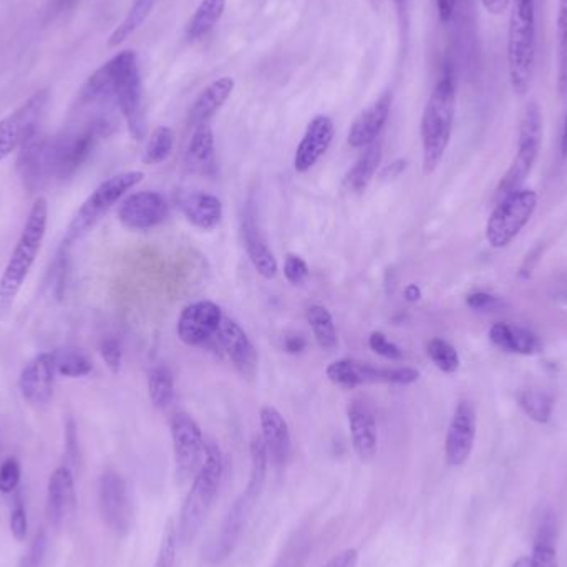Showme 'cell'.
Listing matches in <instances>:
<instances>
[{
	"label": "cell",
	"mask_w": 567,
	"mask_h": 567,
	"mask_svg": "<svg viewBox=\"0 0 567 567\" xmlns=\"http://www.w3.org/2000/svg\"><path fill=\"white\" fill-rule=\"evenodd\" d=\"M359 549L347 548L333 556L322 567H357L359 566Z\"/></svg>",
	"instance_id": "obj_50"
},
{
	"label": "cell",
	"mask_w": 567,
	"mask_h": 567,
	"mask_svg": "<svg viewBox=\"0 0 567 567\" xmlns=\"http://www.w3.org/2000/svg\"><path fill=\"white\" fill-rule=\"evenodd\" d=\"M47 221H49V205L45 198H39L27 216L22 235L0 278V319H7V316L12 312L17 296L42 248Z\"/></svg>",
	"instance_id": "obj_2"
},
{
	"label": "cell",
	"mask_w": 567,
	"mask_h": 567,
	"mask_svg": "<svg viewBox=\"0 0 567 567\" xmlns=\"http://www.w3.org/2000/svg\"><path fill=\"white\" fill-rule=\"evenodd\" d=\"M382 163V143L375 142L367 146L365 152L357 159L355 165L347 173L346 183L349 189L362 193L372 182Z\"/></svg>",
	"instance_id": "obj_31"
},
{
	"label": "cell",
	"mask_w": 567,
	"mask_h": 567,
	"mask_svg": "<svg viewBox=\"0 0 567 567\" xmlns=\"http://www.w3.org/2000/svg\"><path fill=\"white\" fill-rule=\"evenodd\" d=\"M169 430H172L176 476L182 480V483L195 478L206 456V443L202 429L195 419L186 413H178L173 416Z\"/></svg>",
	"instance_id": "obj_12"
},
{
	"label": "cell",
	"mask_w": 567,
	"mask_h": 567,
	"mask_svg": "<svg viewBox=\"0 0 567 567\" xmlns=\"http://www.w3.org/2000/svg\"><path fill=\"white\" fill-rule=\"evenodd\" d=\"M259 422H261V439L268 450L269 458L275 465H286L292 450V436L282 413L275 406H262L259 412Z\"/></svg>",
	"instance_id": "obj_26"
},
{
	"label": "cell",
	"mask_w": 567,
	"mask_h": 567,
	"mask_svg": "<svg viewBox=\"0 0 567 567\" xmlns=\"http://www.w3.org/2000/svg\"><path fill=\"white\" fill-rule=\"evenodd\" d=\"M113 73V93L120 112L128 126L130 135L140 142L145 136L146 122L143 109L142 75L138 56L133 50H125L109 60Z\"/></svg>",
	"instance_id": "obj_6"
},
{
	"label": "cell",
	"mask_w": 567,
	"mask_h": 567,
	"mask_svg": "<svg viewBox=\"0 0 567 567\" xmlns=\"http://www.w3.org/2000/svg\"><path fill=\"white\" fill-rule=\"evenodd\" d=\"M392 92H385L372 105L367 106L350 126L349 145L352 148H367L377 142L382 130L389 122L392 110Z\"/></svg>",
	"instance_id": "obj_25"
},
{
	"label": "cell",
	"mask_w": 567,
	"mask_h": 567,
	"mask_svg": "<svg viewBox=\"0 0 567 567\" xmlns=\"http://www.w3.org/2000/svg\"><path fill=\"white\" fill-rule=\"evenodd\" d=\"M347 420L353 452L360 462H372L379 452V430L372 405L367 400L353 399L347 406Z\"/></svg>",
	"instance_id": "obj_20"
},
{
	"label": "cell",
	"mask_w": 567,
	"mask_h": 567,
	"mask_svg": "<svg viewBox=\"0 0 567 567\" xmlns=\"http://www.w3.org/2000/svg\"><path fill=\"white\" fill-rule=\"evenodd\" d=\"M536 208H538V195L533 189L522 188L499 199L486 223L488 245L495 249L512 245L532 221Z\"/></svg>",
	"instance_id": "obj_10"
},
{
	"label": "cell",
	"mask_w": 567,
	"mask_h": 567,
	"mask_svg": "<svg viewBox=\"0 0 567 567\" xmlns=\"http://www.w3.org/2000/svg\"><path fill=\"white\" fill-rule=\"evenodd\" d=\"M519 406L533 422L546 425L551 420L555 400L543 390H525L519 395Z\"/></svg>",
	"instance_id": "obj_37"
},
{
	"label": "cell",
	"mask_w": 567,
	"mask_h": 567,
	"mask_svg": "<svg viewBox=\"0 0 567 567\" xmlns=\"http://www.w3.org/2000/svg\"><path fill=\"white\" fill-rule=\"evenodd\" d=\"M405 159H395V162L390 163L389 166H385V168L382 169L380 176L385 179H393L396 178V176H400V173L405 172Z\"/></svg>",
	"instance_id": "obj_54"
},
{
	"label": "cell",
	"mask_w": 567,
	"mask_h": 567,
	"mask_svg": "<svg viewBox=\"0 0 567 567\" xmlns=\"http://www.w3.org/2000/svg\"><path fill=\"white\" fill-rule=\"evenodd\" d=\"M223 473H225V460H223L221 450L216 443H208L205 462L196 473L192 489H189L188 496L183 503L182 513H179L176 538L183 545L192 543L202 529L203 523L218 496Z\"/></svg>",
	"instance_id": "obj_4"
},
{
	"label": "cell",
	"mask_w": 567,
	"mask_h": 567,
	"mask_svg": "<svg viewBox=\"0 0 567 567\" xmlns=\"http://www.w3.org/2000/svg\"><path fill=\"white\" fill-rule=\"evenodd\" d=\"M456 115L455 73L450 65L443 69L422 116L423 172L432 175L449 148Z\"/></svg>",
	"instance_id": "obj_1"
},
{
	"label": "cell",
	"mask_w": 567,
	"mask_h": 567,
	"mask_svg": "<svg viewBox=\"0 0 567 567\" xmlns=\"http://www.w3.org/2000/svg\"><path fill=\"white\" fill-rule=\"evenodd\" d=\"M148 392L155 409L166 410L175 400V379L172 370L156 365L148 373Z\"/></svg>",
	"instance_id": "obj_36"
},
{
	"label": "cell",
	"mask_w": 567,
	"mask_h": 567,
	"mask_svg": "<svg viewBox=\"0 0 567 567\" xmlns=\"http://www.w3.org/2000/svg\"><path fill=\"white\" fill-rule=\"evenodd\" d=\"M558 63L559 92L565 95L567 90V0H559Z\"/></svg>",
	"instance_id": "obj_41"
},
{
	"label": "cell",
	"mask_w": 567,
	"mask_h": 567,
	"mask_svg": "<svg viewBox=\"0 0 567 567\" xmlns=\"http://www.w3.org/2000/svg\"><path fill=\"white\" fill-rule=\"evenodd\" d=\"M216 340L231 360L235 369L245 379H255L258 373V350L245 329L236 320L225 316Z\"/></svg>",
	"instance_id": "obj_21"
},
{
	"label": "cell",
	"mask_w": 567,
	"mask_h": 567,
	"mask_svg": "<svg viewBox=\"0 0 567 567\" xmlns=\"http://www.w3.org/2000/svg\"><path fill=\"white\" fill-rule=\"evenodd\" d=\"M249 455H251V473H249L248 485L229 509L228 516L223 523L221 532H219L215 545L212 546L209 558L213 563H221L223 559L228 558L229 553H233L239 536L243 535L246 523H248L249 515H251L252 508H255L262 488H265L269 455L261 435L252 436Z\"/></svg>",
	"instance_id": "obj_3"
},
{
	"label": "cell",
	"mask_w": 567,
	"mask_h": 567,
	"mask_svg": "<svg viewBox=\"0 0 567 567\" xmlns=\"http://www.w3.org/2000/svg\"><path fill=\"white\" fill-rule=\"evenodd\" d=\"M567 93V90H566ZM561 153L563 156H567V106H566V115H565V125H563V135H561Z\"/></svg>",
	"instance_id": "obj_56"
},
{
	"label": "cell",
	"mask_w": 567,
	"mask_h": 567,
	"mask_svg": "<svg viewBox=\"0 0 567 567\" xmlns=\"http://www.w3.org/2000/svg\"><path fill=\"white\" fill-rule=\"evenodd\" d=\"M145 173L125 172L103 182L89 198L80 206L79 212L73 216L72 223L66 228V246L79 241L86 235L130 189L143 182Z\"/></svg>",
	"instance_id": "obj_8"
},
{
	"label": "cell",
	"mask_w": 567,
	"mask_h": 567,
	"mask_svg": "<svg viewBox=\"0 0 567 567\" xmlns=\"http://www.w3.org/2000/svg\"><path fill=\"white\" fill-rule=\"evenodd\" d=\"M326 375L330 382L346 389L375 385V383L412 385L420 379L419 370L412 367H375L353 359L336 360L327 367Z\"/></svg>",
	"instance_id": "obj_11"
},
{
	"label": "cell",
	"mask_w": 567,
	"mask_h": 567,
	"mask_svg": "<svg viewBox=\"0 0 567 567\" xmlns=\"http://www.w3.org/2000/svg\"><path fill=\"white\" fill-rule=\"evenodd\" d=\"M307 347V340L303 339L302 336H299V333H292V336H286L284 337V349H286V352L293 353H300L306 350Z\"/></svg>",
	"instance_id": "obj_52"
},
{
	"label": "cell",
	"mask_w": 567,
	"mask_h": 567,
	"mask_svg": "<svg viewBox=\"0 0 567 567\" xmlns=\"http://www.w3.org/2000/svg\"><path fill=\"white\" fill-rule=\"evenodd\" d=\"M543 143V112L538 102L532 100L523 110L522 122H519L518 150L506 175L499 182L496 189V198L522 189L523 183L532 175L536 159L539 156Z\"/></svg>",
	"instance_id": "obj_7"
},
{
	"label": "cell",
	"mask_w": 567,
	"mask_h": 567,
	"mask_svg": "<svg viewBox=\"0 0 567 567\" xmlns=\"http://www.w3.org/2000/svg\"><path fill=\"white\" fill-rule=\"evenodd\" d=\"M175 132L169 126H158L150 136L148 145L143 153V163L159 165L172 156L175 148Z\"/></svg>",
	"instance_id": "obj_39"
},
{
	"label": "cell",
	"mask_w": 567,
	"mask_h": 567,
	"mask_svg": "<svg viewBox=\"0 0 567 567\" xmlns=\"http://www.w3.org/2000/svg\"><path fill=\"white\" fill-rule=\"evenodd\" d=\"M456 3H458V0H436L440 22H452L453 16H455Z\"/></svg>",
	"instance_id": "obj_51"
},
{
	"label": "cell",
	"mask_w": 567,
	"mask_h": 567,
	"mask_svg": "<svg viewBox=\"0 0 567 567\" xmlns=\"http://www.w3.org/2000/svg\"><path fill=\"white\" fill-rule=\"evenodd\" d=\"M178 205L186 219L203 231H213L221 223L223 203L218 196L205 192L185 193L179 196Z\"/></svg>",
	"instance_id": "obj_27"
},
{
	"label": "cell",
	"mask_w": 567,
	"mask_h": 567,
	"mask_svg": "<svg viewBox=\"0 0 567 567\" xmlns=\"http://www.w3.org/2000/svg\"><path fill=\"white\" fill-rule=\"evenodd\" d=\"M369 347L377 355L383 357V359L393 360V362L403 359V350L396 343H393L392 340L386 339L385 333H370Z\"/></svg>",
	"instance_id": "obj_43"
},
{
	"label": "cell",
	"mask_w": 567,
	"mask_h": 567,
	"mask_svg": "<svg viewBox=\"0 0 567 567\" xmlns=\"http://www.w3.org/2000/svg\"><path fill=\"white\" fill-rule=\"evenodd\" d=\"M10 533L19 543L25 542L27 535H29V516H27V509L22 502H17L10 513Z\"/></svg>",
	"instance_id": "obj_45"
},
{
	"label": "cell",
	"mask_w": 567,
	"mask_h": 567,
	"mask_svg": "<svg viewBox=\"0 0 567 567\" xmlns=\"http://www.w3.org/2000/svg\"><path fill=\"white\" fill-rule=\"evenodd\" d=\"M225 10L226 0H202L186 25V39L195 42L208 35L218 25Z\"/></svg>",
	"instance_id": "obj_32"
},
{
	"label": "cell",
	"mask_w": 567,
	"mask_h": 567,
	"mask_svg": "<svg viewBox=\"0 0 567 567\" xmlns=\"http://www.w3.org/2000/svg\"><path fill=\"white\" fill-rule=\"evenodd\" d=\"M169 206L165 196L156 192L133 193L118 209V219L126 229L148 231L165 223Z\"/></svg>",
	"instance_id": "obj_17"
},
{
	"label": "cell",
	"mask_w": 567,
	"mask_h": 567,
	"mask_svg": "<svg viewBox=\"0 0 567 567\" xmlns=\"http://www.w3.org/2000/svg\"><path fill=\"white\" fill-rule=\"evenodd\" d=\"M284 276L292 286H300L309 278V266L300 256L287 255L284 262Z\"/></svg>",
	"instance_id": "obj_44"
},
{
	"label": "cell",
	"mask_w": 567,
	"mask_h": 567,
	"mask_svg": "<svg viewBox=\"0 0 567 567\" xmlns=\"http://www.w3.org/2000/svg\"><path fill=\"white\" fill-rule=\"evenodd\" d=\"M100 355H102L103 362L106 363V367H109L113 373L120 372V369H122L123 352L118 340H103L102 346H100Z\"/></svg>",
	"instance_id": "obj_47"
},
{
	"label": "cell",
	"mask_w": 567,
	"mask_h": 567,
	"mask_svg": "<svg viewBox=\"0 0 567 567\" xmlns=\"http://www.w3.org/2000/svg\"><path fill=\"white\" fill-rule=\"evenodd\" d=\"M53 138L33 133L22 146L17 158V172L30 193L42 188L53 176Z\"/></svg>",
	"instance_id": "obj_15"
},
{
	"label": "cell",
	"mask_w": 567,
	"mask_h": 567,
	"mask_svg": "<svg viewBox=\"0 0 567 567\" xmlns=\"http://www.w3.org/2000/svg\"><path fill=\"white\" fill-rule=\"evenodd\" d=\"M426 353H429L430 360L435 363L436 369L442 370L443 373L453 375V373L458 372V352H456L455 347L446 342L445 339L430 340L429 346H426Z\"/></svg>",
	"instance_id": "obj_40"
},
{
	"label": "cell",
	"mask_w": 567,
	"mask_h": 567,
	"mask_svg": "<svg viewBox=\"0 0 567 567\" xmlns=\"http://www.w3.org/2000/svg\"><path fill=\"white\" fill-rule=\"evenodd\" d=\"M466 303L473 310H493L496 306H499V300L498 297L492 296V293L475 292L468 296Z\"/></svg>",
	"instance_id": "obj_49"
},
{
	"label": "cell",
	"mask_w": 567,
	"mask_h": 567,
	"mask_svg": "<svg viewBox=\"0 0 567 567\" xmlns=\"http://www.w3.org/2000/svg\"><path fill=\"white\" fill-rule=\"evenodd\" d=\"M476 440V412L468 400H462L453 412L445 439V458L450 466H463L472 456Z\"/></svg>",
	"instance_id": "obj_18"
},
{
	"label": "cell",
	"mask_w": 567,
	"mask_h": 567,
	"mask_svg": "<svg viewBox=\"0 0 567 567\" xmlns=\"http://www.w3.org/2000/svg\"><path fill=\"white\" fill-rule=\"evenodd\" d=\"M488 336L493 346L498 347L503 352L533 355V353H538L542 350L538 336L526 327L498 322L489 329Z\"/></svg>",
	"instance_id": "obj_30"
},
{
	"label": "cell",
	"mask_w": 567,
	"mask_h": 567,
	"mask_svg": "<svg viewBox=\"0 0 567 567\" xmlns=\"http://www.w3.org/2000/svg\"><path fill=\"white\" fill-rule=\"evenodd\" d=\"M176 532L168 528L165 538H163L162 546H159L158 558H156L155 567H175L176 566Z\"/></svg>",
	"instance_id": "obj_46"
},
{
	"label": "cell",
	"mask_w": 567,
	"mask_h": 567,
	"mask_svg": "<svg viewBox=\"0 0 567 567\" xmlns=\"http://www.w3.org/2000/svg\"><path fill=\"white\" fill-rule=\"evenodd\" d=\"M47 553L45 532L37 533L35 539L30 545L29 553L23 558L22 567H43Z\"/></svg>",
	"instance_id": "obj_48"
},
{
	"label": "cell",
	"mask_w": 567,
	"mask_h": 567,
	"mask_svg": "<svg viewBox=\"0 0 567 567\" xmlns=\"http://www.w3.org/2000/svg\"><path fill=\"white\" fill-rule=\"evenodd\" d=\"M112 132L113 123L105 116H100L80 132H70L53 138V178L60 182L72 178L85 165L96 143Z\"/></svg>",
	"instance_id": "obj_9"
},
{
	"label": "cell",
	"mask_w": 567,
	"mask_h": 567,
	"mask_svg": "<svg viewBox=\"0 0 567 567\" xmlns=\"http://www.w3.org/2000/svg\"><path fill=\"white\" fill-rule=\"evenodd\" d=\"M76 509L75 480L69 466H59L47 485V515L55 526L72 518Z\"/></svg>",
	"instance_id": "obj_24"
},
{
	"label": "cell",
	"mask_w": 567,
	"mask_h": 567,
	"mask_svg": "<svg viewBox=\"0 0 567 567\" xmlns=\"http://www.w3.org/2000/svg\"><path fill=\"white\" fill-rule=\"evenodd\" d=\"M243 238H245L246 252L258 275L265 279H275L279 271L278 259L269 248L268 239L262 235L258 206L252 198L246 202L245 213H243Z\"/></svg>",
	"instance_id": "obj_19"
},
{
	"label": "cell",
	"mask_w": 567,
	"mask_h": 567,
	"mask_svg": "<svg viewBox=\"0 0 567 567\" xmlns=\"http://www.w3.org/2000/svg\"><path fill=\"white\" fill-rule=\"evenodd\" d=\"M53 362H55V372L69 379H79V377L92 373L93 365L85 353L76 349H60L53 353Z\"/></svg>",
	"instance_id": "obj_38"
},
{
	"label": "cell",
	"mask_w": 567,
	"mask_h": 567,
	"mask_svg": "<svg viewBox=\"0 0 567 567\" xmlns=\"http://www.w3.org/2000/svg\"><path fill=\"white\" fill-rule=\"evenodd\" d=\"M533 567H559L558 549H556V525L551 518H546L536 536L532 556Z\"/></svg>",
	"instance_id": "obj_35"
},
{
	"label": "cell",
	"mask_w": 567,
	"mask_h": 567,
	"mask_svg": "<svg viewBox=\"0 0 567 567\" xmlns=\"http://www.w3.org/2000/svg\"><path fill=\"white\" fill-rule=\"evenodd\" d=\"M307 322L310 323L317 346L326 352H332L339 347L336 323L332 313L322 306H312L307 310Z\"/></svg>",
	"instance_id": "obj_33"
},
{
	"label": "cell",
	"mask_w": 567,
	"mask_h": 567,
	"mask_svg": "<svg viewBox=\"0 0 567 567\" xmlns=\"http://www.w3.org/2000/svg\"><path fill=\"white\" fill-rule=\"evenodd\" d=\"M49 102V92L33 93L20 109L0 122V163L9 158L33 133L39 132L40 116Z\"/></svg>",
	"instance_id": "obj_13"
},
{
	"label": "cell",
	"mask_w": 567,
	"mask_h": 567,
	"mask_svg": "<svg viewBox=\"0 0 567 567\" xmlns=\"http://www.w3.org/2000/svg\"><path fill=\"white\" fill-rule=\"evenodd\" d=\"M99 509L103 523L116 535H126L132 529L133 505L128 486L113 470L100 476Z\"/></svg>",
	"instance_id": "obj_14"
},
{
	"label": "cell",
	"mask_w": 567,
	"mask_h": 567,
	"mask_svg": "<svg viewBox=\"0 0 567 567\" xmlns=\"http://www.w3.org/2000/svg\"><path fill=\"white\" fill-rule=\"evenodd\" d=\"M336 135V126L332 118L326 115H317L307 126L296 156H293V168L297 173H307L317 165L320 158L330 148Z\"/></svg>",
	"instance_id": "obj_23"
},
{
	"label": "cell",
	"mask_w": 567,
	"mask_h": 567,
	"mask_svg": "<svg viewBox=\"0 0 567 567\" xmlns=\"http://www.w3.org/2000/svg\"><path fill=\"white\" fill-rule=\"evenodd\" d=\"M53 377L55 362L53 353H40L30 360L20 373L19 389L23 400L30 405H47L53 395Z\"/></svg>",
	"instance_id": "obj_22"
},
{
	"label": "cell",
	"mask_w": 567,
	"mask_h": 567,
	"mask_svg": "<svg viewBox=\"0 0 567 567\" xmlns=\"http://www.w3.org/2000/svg\"><path fill=\"white\" fill-rule=\"evenodd\" d=\"M396 2L402 3L405 2V0H396Z\"/></svg>",
	"instance_id": "obj_58"
},
{
	"label": "cell",
	"mask_w": 567,
	"mask_h": 567,
	"mask_svg": "<svg viewBox=\"0 0 567 567\" xmlns=\"http://www.w3.org/2000/svg\"><path fill=\"white\" fill-rule=\"evenodd\" d=\"M223 310L212 300H196L185 307L178 319V337L189 347L206 346L218 336Z\"/></svg>",
	"instance_id": "obj_16"
},
{
	"label": "cell",
	"mask_w": 567,
	"mask_h": 567,
	"mask_svg": "<svg viewBox=\"0 0 567 567\" xmlns=\"http://www.w3.org/2000/svg\"><path fill=\"white\" fill-rule=\"evenodd\" d=\"M20 478H22V466L19 460L9 456L0 465V493L2 495H13L19 488Z\"/></svg>",
	"instance_id": "obj_42"
},
{
	"label": "cell",
	"mask_w": 567,
	"mask_h": 567,
	"mask_svg": "<svg viewBox=\"0 0 567 567\" xmlns=\"http://www.w3.org/2000/svg\"><path fill=\"white\" fill-rule=\"evenodd\" d=\"M536 65V0H512L508 25V73L513 92L532 86Z\"/></svg>",
	"instance_id": "obj_5"
},
{
	"label": "cell",
	"mask_w": 567,
	"mask_h": 567,
	"mask_svg": "<svg viewBox=\"0 0 567 567\" xmlns=\"http://www.w3.org/2000/svg\"><path fill=\"white\" fill-rule=\"evenodd\" d=\"M482 6L492 16H502L512 6V0H482Z\"/></svg>",
	"instance_id": "obj_53"
},
{
	"label": "cell",
	"mask_w": 567,
	"mask_h": 567,
	"mask_svg": "<svg viewBox=\"0 0 567 567\" xmlns=\"http://www.w3.org/2000/svg\"><path fill=\"white\" fill-rule=\"evenodd\" d=\"M512 567H533L532 561H529V556H522V558L516 559L513 563Z\"/></svg>",
	"instance_id": "obj_57"
},
{
	"label": "cell",
	"mask_w": 567,
	"mask_h": 567,
	"mask_svg": "<svg viewBox=\"0 0 567 567\" xmlns=\"http://www.w3.org/2000/svg\"><path fill=\"white\" fill-rule=\"evenodd\" d=\"M235 86L236 82L231 76H221V79L209 83L199 93L198 99L195 100L192 110H189V125L196 128V126L209 123V120L228 102L229 96L235 92Z\"/></svg>",
	"instance_id": "obj_29"
},
{
	"label": "cell",
	"mask_w": 567,
	"mask_h": 567,
	"mask_svg": "<svg viewBox=\"0 0 567 567\" xmlns=\"http://www.w3.org/2000/svg\"><path fill=\"white\" fill-rule=\"evenodd\" d=\"M403 296L409 302H416V300L422 299V289L416 284H409L403 290Z\"/></svg>",
	"instance_id": "obj_55"
},
{
	"label": "cell",
	"mask_w": 567,
	"mask_h": 567,
	"mask_svg": "<svg viewBox=\"0 0 567 567\" xmlns=\"http://www.w3.org/2000/svg\"><path fill=\"white\" fill-rule=\"evenodd\" d=\"M156 3H158V0H133V6L130 7L125 19L116 27L115 32L110 35L109 47L113 49V47L122 45L130 35H133L146 22V19L152 16Z\"/></svg>",
	"instance_id": "obj_34"
},
{
	"label": "cell",
	"mask_w": 567,
	"mask_h": 567,
	"mask_svg": "<svg viewBox=\"0 0 567 567\" xmlns=\"http://www.w3.org/2000/svg\"><path fill=\"white\" fill-rule=\"evenodd\" d=\"M188 172L199 176H213L216 173V143L212 125L196 126L185 153Z\"/></svg>",
	"instance_id": "obj_28"
}]
</instances>
